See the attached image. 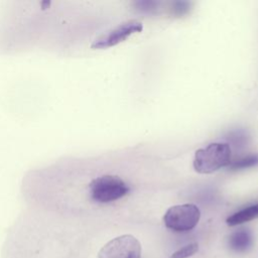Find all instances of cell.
<instances>
[{
  "label": "cell",
  "instance_id": "obj_8",
  "mask_svg": "<svg viewBox=\"0 0 258 258\" xmlns=\"http://www.w3.org/2000/svg\"><path fill=\"white\" fill-rule=\"evenodd\" d=\"M257 164H258V154H250L238 160L230 162L229 168L232 170H239V169L249 168Z\"/></svg>",
  "mask_w": 258,
  "mask_h": 258
},
{
  "label": "cell",
  "instance_id": "obj_2",
  "mask_svg": "<svg viewBox=\"0 0 258 258\" xmlns=\"http://www.w3.org/2000/svg\"><path fill=\"white\" fill-rule=\"evenodd\" d=\"M91 198L98 203H110L125 197L130 188L117 175L106 174L94 178L89 184Z\"/></svg>",
  "mask_w": 258,
  "mask_h": 258
},
{
  "label": "cell",
  "instance_id": "obj_7",
  "mask_svg": "<svg viewBox=\"0 0 258 258\" xmlns=\"http://www.w3.org/2000/svg\"><path fill=\"white\" fill-rule=\"evenodd\" d=\"M255 219H258V203L246 207L229 216L226 220V223L229 226H236Z\"/></svg>",
  "mask_w": 258,
  "mask_h": 258
},
{
  "label": "cell",
  "instance_id": "obj_6",
  "mask_svg": "<svg viewBox=\"0 0 258 258\" xmlns=\"http://www.w3.org/2000/svg\"><path fill=\"white\" fill-rule=\"evenodd\" d=\"M228 244L236 252H245L253 244V235L248 229H239L229 236Z\"/></svg>",
  "mask_w": 258,
  "mask_h": 258
},
{
  "label": "cell",
  "instance_id": "obj_9",
  "mask_svg": "<svg viewBox=\"0 0 258 258\" xmlns=\"http://www.w3.org/2000/svg\"><path fill=\"white\" fill-rule=\"evenodd\" d=\"M198 250L199 245L197 243H190L173 252L169 258H188L195 255L198 252Z\"/></svg>",
  "mask_w": 258,
  "mask_h": 258
},
{
  "label": "cell",
  "instance_id": "obj_10",
  "mask_svg": "<svg viewBox=\"0 0 258 258\" xmlns=\"http://www.w3.org/2000/svg\"><path fill=\"white\" fill-rule=\"evenodd\" d=\"M136 8L142 12L151 13L158 8L159 3L156 1H137L134 3Z\"/></svg>",
  "mask_w": 258,
  "mask_h": 258
},
{
  "label": "cell",
  "instance_id": "obj_5",
  "mask_svg": "<svg viewBox=\"0 0 258 258\" xmlns=\"http://www.w3.org/2000/svg\"><path fill=\"white\" fill-rule=\"evenodd\" d=\"M143 30V25L140 21L131 19L125 21L115 27L106 35L100 37L94 44V47L104 48L116 45L124 40H126L130 35L134 33H139Z\"/></svg>",
  "mask_w": 258,
  "mask_h": 258
},
{
  "label": "cell",
  "instance_id": "obj_4",
  "mask_svg": "<svg viewBox=\"0 0 258 258\" xmlns=\"http://www.w3.org/2000/svg\"><path fill=\"white\" fill-rule=\"evenodd\" d=\"M141 245L132 235L116 237L99 251L98 258H140Z\"/></svg>",
  "mask_w": 258,
  "mask_h": 258
},
{
  "label": "cell",
  "instance_id": "obj_1",
  "mask_svg": "<svg viewBox=\"0 0 258 258\" xmlns=\"http://www.w3.org/2000/svg\"><path fill=\"white\" fill-rule=\"evenodd\" d=\"M232 150L229 143L214 142L196 151L194 168L202 174L212 173L230 164Z\"/></svg>",
  "mask_w": 258,
  "mask_h": 258
},
{
  "label": "cell",
  "instance_id": "obj_3",
  "mask_svg": "<svg viewBox=\"0 0 258 258\" xmlns=\"http://www.w3.org/2000/svg\"><path fill=\"white\" fill-rule=\"evenodd\" d=\"M201 218L200 209L194 204L170 207L163 217L166 228L175 232H186L194 229Z\"/></svg>",
  "mask_w": 258,
  "mask_h": 258
},
{
  "label": "cell",
  "instance_id": "obj_11",
  "mask_svg": "<svg viewBox=\"0 0 258 258\" xmlns=\"http://www.w3.org/2000/svg\"><path fill=\"white\" fill-rule=\"evenodd\" d=\"M188 2H184V1H177V2H174L173 3V12L175 14H178V15H182L184 14L185 12L188 11Z\"/></svg>",
  "mask_w": 258,
  "mask_h": 258
}]
</instances>
